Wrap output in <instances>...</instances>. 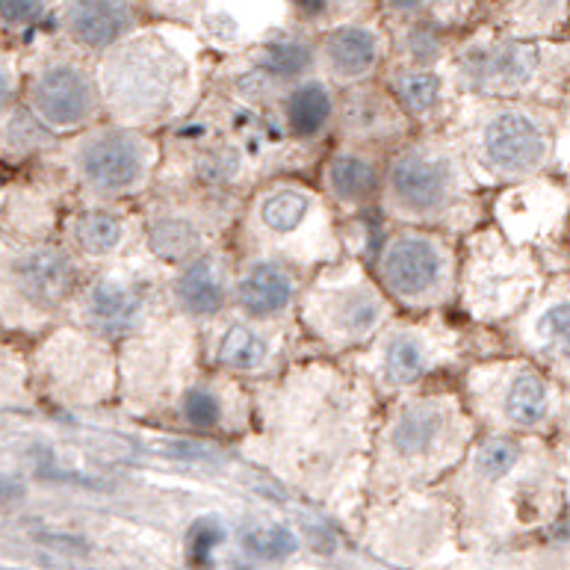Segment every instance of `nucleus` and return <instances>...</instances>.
<instances>
[{"mask_svg": "<svg viewBox=\"0 0 570 570\" xmlns=\"http://www.w3.org/2000/svg\"><path fill=\"white\" fill-rule=\"evenodd\" d=\"M166 282L169 269L142 246L134 248L116 264L101 266L92 282L77 289V323L83 332L119 346L171 314Z\"/></svg>", "mask_w": 570, "mask_h": 570, "instance_id": "nucleus-11", "label": "nucleus"}, {"mask_svg": "<svg viewBox=\"0 0 570 570\" xmlns=\"http://www.w3.org/2000/svg\"><path fill=\"white\" fill-rule=\"evenodd\" d=\"M142 198V248L166 269H175L216 243H225L237 228L246 202L175 187H151Z\"/></svg>", "mask_w": 570, "mask_h": 570, "instance_id": "nucleus-13", "label": "nucleus"}, {"mask_svg": "<svg viewBox=\"0 0 570 570\" xmlns=\"http://www.w3.org/2000/svg\"><path fill=\"white\" fill-rule=\"evenodd\" d=\"M384 163H387L384 154L343 142H334L323 154V160L316 163V169H320L316 187L323 189L337 219L364 216L373 207L382 210Z\"/></svg>", "mask_w": 570, "mask_h": 570, "instance_id": "nucleus-27", "label": "nucleus"}, {"mask_svg": "<svg viewBox=\"0 0 570 570\" xmlns=\"http://www.w3.org/2000/svg\"><path fill=\"white\" fill-rule=\"evenodd\" d=\"M366 266L396 311L405 314H438L459 296L461 255L450 234L441 230L396 225Z\"/></svg>", "mask_w": 570, "mask_h": 570, "instance_id": "nucleus-12", "label": "nucleus"}, {"mask_svg": "<svg viewBox=\"0 0 570 570\" xmlns=\"http://www.w3.org/2000/svg\"><path fill=\"white\" fill-rule=\"evenodd\" d=\"M45 12H48V0H0V24L16 30L39 24Z\"/></svg>", "mask_w": 570, "mask_h": 570, "instance_id": "nucleus-39", "label": "nucleus"}, {"mask_svg": "<svg viewBox=\"0 0 570 570\" xmlns=\"http://www.w3.org/2000/svg\"><path fill=\"white\" fill-rule=\"evenodd\" d=\"M45 384L69 405H101L119 393V352L89 332H60L39 355Z\"/></svg>", "mask_w": 570, "mask_h": 570, "instance_id": "nucleus-19", "label": "nucleus"}, {"mask_svg": "<svg viewBox=\"0 0 570 570\" xmlns=\"http://www.w3.org/2000/svg\"><path fill=\"white\" fill-rule=\"evenodd\" d=\"M535 287V264L523 246L497 228L470 230L459 266V298L470 320L500 323L518 314Z\"/></svg>", "mask_w": 570, "mask_h": 570, "instance_id": "nucleus-15", "label": "nucleus"}, {"mask_svg": "<svg viewBox=\"0 0 570 570\" xmlns=\"http://www.w3.org/2000/svg\"><path fill=\"white\" fill-rule=\"evenodd\" d=\"M443 134L459 145L479 187L535 178L553 154V130L520 101L461 95Z\"/></svg>", "mask_w": 570, "mask_h": 570, "instance_id": "nucleus-5", "label": "nucleus"}, {"mask_svg": "<svg viewBox=\"0 0 570 570\" xmlns=\"http://www.w3.org/2000/svg\"><path fill=\"white\" fill-rule=\"evenodd\" d=\"M166 420L202 438L248 434L255 426V391L234 375L202 370L171 402Z\"/></svg>", "mask_w": 570, "mask_h": 570, "instance_id": "nucleus-20", "label": "nucleus"}, {"mask_svg": "<svg viewBox=\"0 0 570 570\" xmlns=\"http://www.w3.org/2000/svg\"><path fill=\"white\" fill-rule=\"evenodd\" d=\"M119 400L128 414L145 420L166 417L178 393L202 366L198 325L178 314L119 343Z\"/></svg>", "mask_w": 570, "mask_h": 570, "instance_id": "nucleus-9", "label": "nucleus"}, {"mask_svg": "<svg viewBox=\"0 0 570 570\" xmlns=\"http://www.w3.org/2000/svg\"><path fill=\"white\" fill-rule=\"evenodd\" d=\"M53 130H48L33 112H12L7 121V145L16 154L39 151L48 145Z\"/></svg>", "mask_w": 570, "mask_h": 570, "instance_id": "nucleus-37", "label": "nucleus"}, {"mask_svg": "<svg viewBox=\"0 0 570 570\" xmlns=\"http://www.w3.org/2000/svg\"><path fill=\"white\" fill-rule=\"evenodd\" d=\"M298 337V323H261L230 307L228 314L198 325L202 366L248 384L266 382L293 364Z\"/></svg>", "mask_w": 570, "mask_h": 570, "instance_id": "nucleus-17", "label": "nucleus"}, {"mask_svg": "<svg viewBox=\"0 0 570 570\" xmlns=\"http://www.w3.org/2000/svg\"><path fill=\"white\" fill-rule=\"evenodd\" d=\"M230 307L261 323H296L298 302L311 275L282 257L237 252Z\"/></svg>", "mask_w": 570, "mask_h": 570, "instance_id": "nucleus-24", "label": "nucleus"}, {"mask_svg": "<svg viewBox=\"0 0 570 570\" xmlns=\"http://www.w3.org/2000/svg\"><path fill=\"white\" fill-rule=\"evenodd\" d=\"M491 210H494L497 230L502 237L518 246H529V243H541L550 237L562 225L568 202H564V193L556 187L529 178L497 196Z\"/></svg>", "mask_w": 570, "mask_h": 570, "instance_id": "nucleus-31", "label": "nucleus"}, {"mask_svg": "<svg viewBox=\"0 0 570 570\" xmlns=\"http://www.w3.org/2000/svg\"><path fill=\"white\" fill-rule=\"evenodd\" d=\"M207 0H151V7L163 16H171V18H193L196 21L202 7H205Z\"/></svg>", "mask_w": 570, "mask_h": 570, "instance_id": "nucleus-42", "label": "nucleus"}, {"mask_svg": "<svg viewBox=\"0 0 570 570\" xmlns=\"http://www.w3.org/2000/svg\"><path fill=\"white\" fill-rule=\"evenodd\" d=\"M243 547H246L248 556H255L261 562H282V559L296 553L298 541L287 527H266L248 532L243 538Z\"/></svg>", "mask_w": 570, "mask_h": 570, "instance_id": "nucleus-36", "label": "nucleus"}, {"mask_svg": "<svg viewBox=\"0 0 570 570\" xmlns=\"http://www.w3.org/2000/svg\"><path fill=\"white\" fill-rule=\"evenodd\" d=\"M391 60V36L364 18L337 21L316 36V75L337 89L366 83L382 75Z\"/></svg>", "mask_w": 570, "mask_h": 570, "instance_id": "nucleus-26", "label": "nucleus"}, {"mask_svg": "<svg viewBox=\"0 0 570 570\" xmlns=\"http://www.w3.org/2000/svg\"><path fill=\"white\" fill-rule=\"evenodd\" d=\"M476 420L459 391H411L379 417L375 455L402 476H423L459 461L473 441Z\"/></svg>", "mask_w": 570, "mask_h": 570, "instance_id": "nucleus-7", "label": "nucleus"}, {"mask_svg": "<svg viewBox=\"0 0 570 570\" xmlns=\"http://www.w3.org/2000/svg\"><path fill=\"white\" fill-rule=\"evenodd\" d=\"M248 69L264 71L278 83H296L302 77L316 75V36L307 33V27H278L248 51L234 57Z\"/></svg>", "mask_w": 570, "mask_h": 570, "instance_id": "nucleus-33", "label": "nucleus"}, {"mask_svg": "<svg viewBox=\"0 0 570 570\" xmlns=\"http://www.w3.org/2000/svg\"><path fill=\"white\" fill-rule=\"evenodd\" d=\"M21 494H24V485H21V482H16V479L9 476H0V505L18 500Z\"/></svg>", "mask_w": 570, "mask_h": 570, "instance_id": "nucleus-45", "label": "nucleus"}, {"mask_svg": "<svg viewBox=\"0 0 570 570\" xmlns=\"http://www.w3.org/2000/svg\"><path fill=\"white\" fill-rule=\"evenodd\" d=\"M520 341L541 361L570 373V293H556L529 311Z\"/></svg>", "mask_w": 570, "mask_h": 570, "instance_id": "nucleus-34", "label": "nucleus"}, {"mask_svg": "<svg viewBox=\"0 0 570 570\" xmlns=\"http://www.w3.org/2000/svg\"><path fill=\"white\" fill-rule=\"evenodd\" d=\"M160 134L128 125H95L71 145L69 166L92 202L148 196L160 169Z\"/></svg>", "mask_w": 570, "mask_h": 570, "instance_id": "nucleus-14", "label": "nucleus"}, {"mask_svg": "<svg viewBox=\"0 0 570 570\" xmlns=\"http://www.w3.org/2000/svg\"><path fill=\"white\" fill-rule=\"evenodd\" d=\"M479 180L452 137L443 130H426L387 154L382 214L393 225L459 237L479 225Z\"/></svg>", "mask_w": 570, "mask_h": 570, "instance_id": "nucleus-3", "label": "nucleus"}, {"mask_svg": "<svg viewBox=\"0 0 570 570\" xmlns=\"http://www.w3.org/2000/svg\"><path fill=\"white\" fill-rule=\"evenodd\" d=\"M464 402L476 423L502 432H535L553 420V384L523 361H482L464 373Z\"/></svg>", "mask_w": 570, "mask_h": 570, "instance_id": "nucleus-16", "label": "nucleus"}, {"mask_svg": "<svg viewBox=\"0 0 570 570\" xmlns=\"http://www.w3.org/2000/svg\"><path fill=\"white\" fill-rule=\"evenodd\" d=\"M382 83L409 112V119L417 125L420 134L441 130L450 121L461 92L452 83L446 66H400L387 62L382 71Z\"/></svg>", "mask_w": 570, "mask_h": 570, "instance_id": "nucleus-30", "label": "nucleus"}, {"mask_svg": "<svg viewBox=\"0 0 570 570\" xmlns=\"http://www.w3.org/2000/svg\"><path fill=\"white\" fill-rule=\"evenodd\" d=\"M16 101V80L7 69H0V116L9 110V104Z\"/></svg>", "mask_w": 570, "mask_h": 570, "instance_id": "nucleus-44", "label": "nucleus"}, {"mask_svg": "<svg viewBox=\"0 0 570 570\" xmlns=\"http://www.w3.org/2000/svg\"><path fill=\"white\" fill-rule=\"evenodd\" d=\"M438 7V0H382V9L396 21H411V18H429Z\"/></svg>", "mask_w": 570, "mask_h": 570, "instance_id": "nucleus-41", "label": "nucleus"}, {"mask_svg": "<svg viewBox=\"0 0 570 570\" xmlns=\"http://www.w3.org/2000/svg\"><path fill=\"white\" fill-rule=\"evenodd\" d=\"M237 257V248H230L228 239H225V243H216L187 264L169 269L166 293H169L171 314L184 316L196 325H205L216 316L228 314Z\"/></svg>", "mask_w": 570, "mask_h": 570, "instance_id": "nucleus-25", "label": "nucleus"}, {"mask_svg": "<svg viewBox=\"0 0 570 570\" xmlns=\"http://www.w3.org/2000/svg\"><path fill=\"white\" fill-rule=\"evenodd\" d=\"M547 53L541 45L505 36H470L452 45L446 71L461 95L514 101L535 92L544 80Z\"/></svg>", "mask_w": 570, "mask_h": 570, "instance_id": "nucleus-18", "label": "nucleus"}, {"mask_svg": "<svg viewBox=\"0 0 570 570\" xmlns=\"http://www.w3.org/2000/svg\"><path fill=\"white\" fill-rule=\"evenodd\" d=\"M452 42L441 24L432 18L400 21V30L391 39V60L400 66H446Z\"/></svg>", "mask_w": 570, "mask_h": 570, "instance_id": "nucleus-35", "label": "nucleus"}, {"mask_svg": "<svg viewBox=\"0 0 570 570\" xmlns=\"http://www.w3.org/2000/svg\"><path fill=\"white\" fill-rule=\"evenodd\" d=\"M225 541V532L216 520H202L193 532H189V559L196 568H207L210 564V556H214L216 547Z\"/></svg>", "mask_w": 570, "mask_h": 570, "instance_id": "nucleus-38", "label": "nucleus"}, {"mask_svg": "<svg viewBox=\"0 0 570 570\" xmlns=\"http://www.w3.org/2000/svg\"><path fill=\"white\" fill-rule=\"evenodd\" d=\"M69 252L80 261L107 266L142 246L139 210L121 207V202H92L69 219Z\"/></svg>", "mask_w": 570, "mask_h": 570, "instance_id": "nucleus-29", "label": "nucleus"}, {"mask_svg": "<svg viewBox=\"0 0 570 570\" xmlns=\"http://www.w3.org/2000/svg\"><path fill=\"white\" fill-rule=\"evenodd\" d=\"M7 287L18 296V305L30 314H53L75 302L80 289V261L69 248L30 243L7 261Z\"/></svg>", "mask_w": 570, "mask_h": 570, "instance_id": "nucleus-23", "label": "nucleus"}, {"mask_svg": "<svg viewBox=\"0 0 570 570\" xmlns=\"http://www.w3.org/2000/svg\"><path fill=\"white\" fill-rule=\"evenodd\" d=\"M337 95H341V89L328 83L323 75H311L284 86L273 104L289 142L296 145L314 166L323 160L325 142L334 139Z\"/></svg>", "mask_w": 570, "mask_h": 570, "instance_id": "nucleus-28", "label": "nucleus"}, {"mask_svg": "<svg viewBox=\"0 0 570 570\" xmlns=\"http://www.w3.org/2000/svg\"><path fill=\"white\" fill-rule=\"evenodd\" d=\"M160 148V169L154 187L246 198L261 184V171L246 148L222 125L207 101V92L196 110L163 130Z\"/></svg>", "mask_w": 570, "mask_h": 570, "instance_id": "nucleus-8", "label": "nucleus"}, {"mask_svg": "<svg viewBox=\"0 0 570 570\" xmlns=\"http://www.w3.org/2000/svg\"><path fill=\"white\" fill-rule=\"evenodd\" d=\"M464 355V337L438 314L393 316L364 350L352 355V366L373 384L379 396L396 400L420 391L443 370H452Z\"/></svg>", "mask_w": 570, "mask_h": 570, "instance_id": "nucleus-10", "label": "nucleus"}, {"mask_svg": "<svg viewBox=\"0 0 570 570\" xmlns=\"http://www.w3.org/2000/svg\"><path fill=\"white\" fill-rule=\"evenodd\" d=\"M396 316L373 269L355 257H341L307 278L296 323L302 337L325 355H355Z\"/></svg>", "mask_w": 570, "mask_h": 570, "instance_id": "nucleus-6", "label": "nucleus"}, {"mask_svg": "<svg viewBox=\"0 0 570 570\" xmlns=\"http://www.w3.org/2000/svg\"><path fill=\"white\" fill-rule=\"evenodd\" d=\"M62 30L80 51L101 57L139 30L137 0H66Z\"/></svg>", "mask_w": 570, "mask_h": 570, "instance_id": "nucleus-32", "label": "nucleus"}, {"mask_svg": "<svg viewBox=\"0 0 570 570\" xmlns=\"http://www.w3.org/2000/svg\"><path fill=\"white\" fill-rule=\"evenodd\" d=\"M417 134V125L409 119V112L402 110L391 89L379 80L346 86L337 95L334 142L357 145L387 157Z\"/></svg>", "mask_w": 570, "mask_h": 570, "instance_id": "nucleus-22", "label": "nucleus"}, {"mask_svg": "<svg viewBox=\"0 0 570 570\" xmlns=\"http://www.w3.org/2000/svg\"><path fill=\"white\" fill-rule=\"evenodd\" d=\"M230 237L243 255L282 257L307 275L346 257L334 207L323 189L298 175L261 180L243 202Z\"/></svg>", "mask_w": 570, "mask_h": 570, "instance_id": "nucleus-4", "label": "nucleus"}, {"mask_svg": "<svg viewBox=\"0 0 570 570\" xmlns=\"http://www.w3.org/2000/svg\"><path fill=\"white\" fill-rule=\"evenodd\" d=\"M284 7L302 27H328L332 21V3L328 0H284Z\"/></svg>", "mask_w": 570, "mask_h": 570, "instance_id": "nucleus-40", "label": "nucleus"}, {"mask_svg": "<svg viewBox=\"0 0 570 570\" xmlns=\"http://www.w3.org/2000/svg\"><path fill=\"white\" fill-rule=\"evenodd\" d=\"M104 112L116 125L163 134L205 98L196 45L169 30H137L101 53L98 62Z\"/></svg>", "mask_w": 570, "mask_h": 570, "instance_id": "nucleus-2", "label": "nucleus"}, {"mask_svg": "<svg viewBox=\"0 0 570 570\" xmlns=\"http://www.w3.org/2000/svg\"><path fill=\"white\" fill-rule=\"evenodd\" d=\"M328 3H332V21L328 24H337V21H355V18H361V12L373 0H328Z\"/></svg>", "mask_w": 570, "mask_h": 570, "instance_id": "nucleus-43", "label": "nucleus"}, {"mask_svg": "<svg viewBox=\"0 0 570 570\" xmlns=\"http://www.w3.org/2000/svg\"><path fill=\"white\" fill-rule=\"evenodd\" d=\"M252 446L293 468H334L370 446L379 426V393L355 366L332 361L289 364L275 379L252 384Z\"/></svg>", "mask_w": 570, "mask_h": 570, "instance_id": "nucleus-1", "label": "nucleus"}, {"mask_svg": "<svg viewBox=\"0 0 570 570\" xmlns=\"http://www.w3.org/2000/svg\"><path fill=\"white\" fill-rule=\"evenodd\" d=\"M27 104L36 119L53 134L92 128L104 112L98 75L62 57L36 69L27 86Z\"/></svg>", "mask_w": 570, "mask_h": 570, "instance_id": "nucleus-21", "label": "nucleus"}]
</instances>
